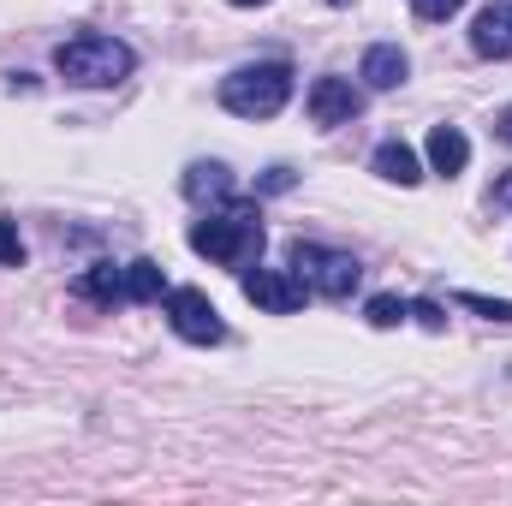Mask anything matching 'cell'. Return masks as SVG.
<instances>
[{
	"label": "cell",
	"instance_id": "6da1fadb",
	"mask_svg": "<svg viewBox=\"0 0 512 506\" xmlns=\"http://www.w3.org/2000/svg\"><path fill=\"white\" fill-rule=\"evenodd\" d=\"M268 245V233H262V215L245 209V203H227V209H215V215H203L197 227H191V251L209 256V262H221V268H251L256 256Z\"/></svg>",
	"mask_w": 512,
	"mask_h": 506
},
{
	"label": "cell",
	"instance_id": "7a4b0ae2",
	"mask_svg": "<svg viewBox=\"0 0 512 506\" xmlns=\"http://www.w3.org/2000/svg\"><path fill=\"white\" fill-rule=\"evenodd\" d=\"M131 66H137V54L120 36H72L54 48V72L78 90H108V84L131 78Z\"/></svg>",
	"mask_w": 512,
	"mask_h": 506
},
{
	"label": "cell",
	"instance_id": "3957f363",
	"mask_svg": "<svg viewBox=\"0 0 512 506\" xmlns=\"http://www.w3.org/2000/svg\"><path fill=\"white\" fill-rule=\"evenodd\" d=\"M292 96V66L286 60H256L221 78V108L239 120H274Z\"/></svg>",
	"mask_w": 512,
	"mask_h": 506
},
{
	"label": "cell",
	"instance_id": "277c9868",
	"mask_svg": "<svg viewBox=\"0 0 512 506\" xmlns=\"http://www.w3.org/2000/svg\"><path fill=\"white\" fill-rule=\"evenodd\" d=\"M292 268H298V280L304 286H316L322 298H352V286L364 280V268H358V256L346 251H322V245H292Z\"/></svg>",
	"mask_w": 512,
	"mask_h": 506
},
{
	"label": "cell",
	"instance_id": "5b68a950",
	"mask_svg": "<svg viewBox=\"0 0 512 506\" xmlns=\"http://www.w3.org/2000/svg\"><path fill=\"white\" fill-rule=\"evenodd\" d=\"M167 322H173V334L179 340H191V346H221V310L209 304V292L203 286H167Z\"/></svg>",
	"mask_w": 512,
	"mask_h": 506
},
{
	"label": "cell",
	"instance_id": "8992f818",
	"mask_svg": "<svg viewBox=\"0 0 512 506\" xmlns=\"http://www.w3.org/2000/svg\"><path fill=\"white\" fill-rule=\"evenodd\" d=\"M245 298L268 316H292V310H304L310 286L298 274H286V268H245Z\"/></svg>",
	"mask_w": 512,
	"mask_h": 506
},
{
	"label": "cell",
	"instance_id": "52a82bcc",
	"mask_svg": "<svg viewBox=\"0 0 512 506\" xmlns=\"http://www.w3.org/2000/svg\"><path fill=\"white\" fill-rule=\"evenodd\" d=\"M364 114V90L352 78H316L310 84V120L316 126H352Z\"/></svg>",
	"mask_w": 512,
	"mask_h": 506
},
{
	"label": "cell",
	"instance_id": "ba28073f",
	"mask_svg": "<svg viewBox=\"0 0 512 506\" xmlns=\"http://www.w3.org/2000/svg\"><path fill=\"white\" fill-rule=\"evenodd\" d=\"M471 48H477L483 60H512V0L477 12V24H471Z\"/></svg>",
	"mask_w": 512,
	"mask_h": 506
},
{
	"label": "cell",
	"instance_id": "9c48e42d",
	"mask_svg": "<svg viewBox=\"0 0 512 506\" xmlns=\"http://www.w3.org/2000/svg\"><path fill=\"white\" fill-rule=\"evenodd\" d=\"M358 78H364L370 90H399V84L411 78V60H405L399 42H376V48L364 54V66H358Z\"/></svg>",
	"mask_w": 512,
	"mask_h": 506
},
{
	"label": "cell",
	"instance_id": "30bf717a",
	"mask_svg": "<svg viewBox=\"0 0 512 506\" xmlns=\"http://www.w3.org/2000/svg\"><path fill=\"white\" fill-rule=\"evenodd\" d=\"M465 161H471V137L459 126H435L429 131V167L441 173V179H453V173H465Z\"/></svg>",
	"mask_w": 512,
	"mask_h": 506
},
{
	"label": "cell",
	"instance_id": "8fae6325",
	"mask_svg": "<svg viewBox=\"0 0 512 506\" xmlns=\"http://www.w3.org/2000/svg\"><path fill=\"white\" fill-rule=\"evenodd\" d=\"M185 197H191V203H233V173H227L221 161H197V167L185 173Z\"/></svg>",
	"mask_w": 512,
	"mask_h": 506
},
{
	"label": "cell",
	"instance_id": "7c38bea8",
	"mask_svg": "<svg viewBox=\"0 0 512 506\" xmlns=\"http://www.w3.org/2000/svg\"><path fill=\"white\" fill-rule=\"evenodd\" d=\"M376 173H382L387 185H417V179H423V167H417L411 143H399V137H387L382 149H376Z\"/></svg>",
	"mask_w": 512,
	"mask_h": 506
},
{
	"label": "cell",
	"instance_id": "4fadbf2b",
	"mask_svg": "<svg viewBox=\"0 0 512 506\" xmlns=\"http://www.w3.org/2000/svg\"><path fill=\"white\" fill-rule=\"evenodd\" d=\"M126 298L131 304H161V298H167V274H161V262H149V256L126 262Z\"/></svg>",
	"mask_w": 512,
	"mask_h": 506
},
{
	"label": "cell",
	"instance_id": "5bb4252c",
	"mask_svg": "<svg viewBox=\"0 0 512 506\" xmlns=\"http://www.w3.org/2000/svg\"><path fill=\"white\" fill-rule=\"evenodd\" d=\"M78 292H84L90 304H126V268H114V262H96V268L78 280Z\"/></svg>",
	"mask_w": 512,
	"mask_h": 506
},
{
	"label": "cell",
	"instance_id": "9a60e30c",
	"mask_svg": "<svg viewBox=\"0 0 512 506\" xmlns=\"http://www.w3.org/2000/svg\"><path fill=\"white\" fill-rule=\"evenodd\" d=\"M364 316H370V328H399V322L411 316V304H405V298H393V292H382V298H370V304H364Z\"/></svg>",
	"mask_w": 512,
	"mask_h": 506
},
{
	"label": "cell",
	"instance_id": "2e32d148",
	"mask_svg": "<svg viewBox=\"0 0 512 506\" xmlns=\"http://www.w3.org/2000/svg\"><path fill=\"white\" fill-rule=\"evenodd\" d=\"M459 304H465V310H477V316H489V322H512V298H483V292H459Z\"/></svg>",
	"mask_w": 512,
	"mask_h": 506
},
{
	"label": "cell",
	"instance_id": "e0dca14e",
	"mask_svg": "<svg viewBox=\"0 0 512 506\" xmlns=\"http://www.w3.org/2000/svg\"><path fill=\"white\" fill-rule=\"evenodd\" d=\"M411 12L429 18V24H447L453 12H465V0H411Z\"/></svg>",
	"mask_w": 512,
	"mask_h": 506
},
{
	"label": "cell",
	"instance_id": "ac0fdd59",
	"mask_svg": "<svg viewBox=\"0 0 512 506\" xmlns=\"http://www.w3.org/2000/svg\"><path fill=\"white\" fill-rule=\"evenodd\" d=\"M18 262H24V239L12 221H0V268H18Z\"/></svg>",
	"mask_w": 512,
	"mask_h": 506
},
{
	"label": "cell",
	"instance_id": "d6986e66",
	"mask_svg": "<svg viewBox=\"0 0 512 506\" xmlns=\"http://www.w3.org/2000/svg\"><path fill=\"white\" fill-rule=\"evenodd\" d=\"M411 316H417L423 328H447V316H441V304H435V298H417V304H411Z\"/></svg>",
	"mask_w": 512,
	"mask_h": 506
},
{
	"label": "cell",
	"instance_id": "ffe728a7",
	"mask_svg": "<svg viewBox=\"0 0 512 506\" xmlns=\"http://www.w3.org/2000/svg\"><path fill=\"white\" fill-rule=\"evenodd\" d=\"M262 191L274 197V191H292V167H268V179H262Z\"/></svg>",
	"mask_w": 512,
	"mask_h": 506
},
{
	"label": "cell",
	"instance_id": "44dd1931",
	"mask_svg": "<svg viewBox=\"0 0 512 506\" xmlns=\"http://www.w3.org/2000/svg\"><path fill=\"white\" fill-rule=\"evenodd\" d=\"M495 209H512V173L507 179H495Z\"/></svg>",
	"mask_w": 512,
	"mask_h": 506
},
{
	"label": "cell",
	"instance_id": "7402d4cb",
	"mask_svg": "<svg viewBox=\"0 0 512 506\" xmlns=\"http://www.w3.org/2000/svg\"><path fill=\"white\" fill-rule=\"evenodd\" d=\"M495 131H501V137L512 143V108H501V114H495Z\"/></svg>",
	"mask_w": 512,
	"mask_h": 506
},
{
	"label": "cell",
	"instance_id": "603a6c76",
	"mask_svg": "<svg viewBox=\"0 0 512 506\" xmlns=\"http://www.w3.org/2000/svg\"><path fill=\"white\" fill-rule=\"evenodd\" d=\"M227 6H268V0H227Z\"/></svg>",
	"mask_w": 512,
	"mask_h": 506
},
{
	"label": "cell",
	"instance_id": "cb8c5ba5",
	"mask_svg": "<svg viewBox=\"0 0 512 506\" xmlns=\"http://www.w3.org/2000/svg\"><path fill=\"white\" fill-rule=\"evenodd\" d=\"M328 6H352V0H328Z\"/></svg>",
	"mask_w": 512,
	"mask_h": 506
}]
</instances>
